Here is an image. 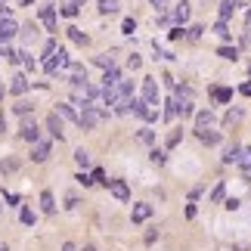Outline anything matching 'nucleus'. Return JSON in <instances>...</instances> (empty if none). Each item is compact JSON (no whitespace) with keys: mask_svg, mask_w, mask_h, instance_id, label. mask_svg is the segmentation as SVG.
<instances>
[{"mask_svg":"<svg viewBox=\"0 0 251 251\" xmlns=\"http://www.w3.org/2000/svg\"><path fill=\"white\" fill-rule=\"evenodd\" d=\"M72 93H75V100H78V102H84V109H87V105H96V100L102 96V90H100V87H93L90 81L75 84V87H72Z\"/></svg>","mask_w":251,"mask_h":251,"instance_id":"1","label":"nucleus"},{"mask_svg":"<svg viewBox=\"0 0 251 251\" xmlns=\"http://www.w3.org/2000/svg\"><path fill=\"white\" fill-rule=\"evenodd\" d=\"M130 96H133V84L130 81H121L118 87H112V90H102L105 105H121L124 100H130Z\"/></svg>","mask_w":251,"mask_h":251,"instance_id":"2","label":"nucleus"},{"mask_svg":"<svg viewBox=\"0 0 251 251\" xmlns=\"http://www.w3.org/2000/svg\"><path fill=\"white\" fill-rule=\"evenodd\" d=\"M109 118V112L100 109V105H87V109L81 112V127L84 130H93V127H100V124Z\"/></svg>","mask_w":251,"mask_h":251,"instance_id":"3","label":"nucleus"},{"mask_svg":"<svg viewBox=\"0 0 251 251\" xmlns=\"http://www.w3.org/2000/svg\"><path fill=\"white\" fill-rule=\"evenodd\" d=\"M69 65H72L69 50H62V47H59V50H56L53 56H47V59H44V72H47V75H56V72L69 69Z\"/></svg>","mask_w":251,"mask_h":251,"instance_id":"4","label":"nucleus"},{"mask_svg":"<svg viewBox=\"0 0 251 251\" xmlns=\"http://www.w3.org/2000/svg\"><path fill=\"white\" fill-rule=\"evenodd\" d=\"M133 115H137V118H143L146 124L158 121V109H155V105H149L146 100H133Z\"/></svg>","mask_w":251,"mask_h":251,"instance_id":"5","label":"nucleus"},{"mask_svg":"<svg viewBox=\"0 0 251 251\" xmlns=\"http://www.w3.org/2000/svg\"><path fill=\"white\" fill-rule=\"evenodd\" d=\"M140 100H146L149 105H155V109H158L161 96H158V84H155V78H143V93H140Z\"/></svg>","mask_w":251,"mask_h":251,"instance_id":"6","label":"nucleus"},{"mask_svg":"<svg viewBox=\"0 0 251 251\" xmlns=\"http://www.w3.org/2000/svg\"><path fill=\"white\" fill-rule=\"evenodd\" d=\"M37 16H41V22H44V28H47L50 34H56V31H59V25H56V6H53V3L41 6V13H37Z\"/></svg>","mask_w":251,"mask_h":251,"instance_id":"7","label":"nucleus"},{"mask_svg":"<svg viewBox=\"0 0 251 251\" xmlns=\"http://www.w3.org/2000/svg\"><path fill=\"white\" fill-rule=\"evenodd\" d=\"M19 133H22V140H28L34 146L37 140H41V127H37V121H31V118H25L22 121V127H19Z\"/></svg>","mask_w":251,"mask_h":251,"instance_id":"8","label":"nucleus"},{"mask_svg":"<svg viewBox=\"0 0 251 251\" xmlns=\"http://www.w3.org/2000/svg\"><path fill=\"white\" fill-rule=\"evenodd\" d=\"M16 34H19V22H16V19L13 16H9V19H0V44H3V41H13Z\"/></svg>","mask_w":251,"mask_h":251,"instance_id":"9","label":"nucleus"},{"mask_svg":"<svg viewBox=\"0 0 251 251\" xmlns=\"http://www.w3.org/2000/svg\"><path fill=\"white\" fill-rule=\"evenodd\" d=\"M189 13H192V6L186 3V0H183V3H177V6L171 9V16H165V19H171V22L183 25V22H186V19H189Z\"/></svg>","mask_w":251,"mask_h":251,"instance_id":"10","label":"nucleus"},{"mask_svg":"<svg viewBox=\"0 0 251 251\" xmlns=\"http://www.w3.org/2000/svg\"><path fill=\"white\" fill-rule=\"evenodd\" d=\"M211 124H214V112H211V109H201V112L196 115V133L211 130Z\"/></svg>","mask_w":251,"mask_h":251,"instance_id":"11","label":"nucleus"},{"mask_svg":"<svg viewBox=\"0 0 251 251\" xmlns=\"http://www.w3.org/2000/svg\"><path fill=\"white\" fill-rule=\"evenodd\" d=\"M47 130H50V133H53V137L59 140V143L65 140V130H62V118H59L56 112H53V115H47Z\"/></svg>","mask_w":251,"mask_h":251,"instance_id":"12","label":"nucleus"},{"mask_svg":"<svg viewBox=\"0 0 251 251\" xmlns=\"http://www.w3.org/2000/svg\"><path fill=\"white\" fill-rule=\"evenodd\" d=\"M50 158V140H37L31 146V161H47Z\"/></svg>","mask_w":251,"mask_h":251,"instance_id":"13","label":"nucleus"},{"mask_svg":"<svg viewBox=\"0 0 251 251\" xmlns=\"http://www.w3.org/2000/svg\"><path fill=\"white\" fill-rule=\"evenodd\" d=\"M109 192H112L118 201H127V199H130V189H127V183H124V180H112V183H109Z\"/></svg>","mask_w":251,"mask_h":251,"instance_id":"14","label":"nucleus"},{"mask_svg":"<svg viewBox=\"0 0 251 251\" xmlns=\"http://www.w3.org/2000/svg\"><path fill=\"white\" fill-rule=\"evenodd\" d=\"M69 81H72V87L87 81V69H84L81 62H72V65H69Z\"/></svg>","mask_w":251,"mask_h":251,"instance_id":"15","label":"nucleus"},{"mask_svg":"<svg viewBox=\"0 0 251 251\" xmlns=\"http://www.w3.org/2000/svg\"><path fill=\"white\" fill-rule=\"evenodd\" d=\"M149 217H152V205H146V201H140V205L130 211V220H133V224H143V220H149Z\"/></svg>","mask_w":251,"mask_h":251,"instance_id":"16","label":"nucleus"},{"mask_svg":"<svg viewBox=\"0 0 251 251\" xmlns=\"http://www.w3.org/2000/svg\"><path fill=\"white\" fill-rule=\"evenodd\" d=\"M25 90H28V78H25V75H13V78H9V93L22 96Z\"/></svg>","mask_w":251,"mask_h":251,"instance_id":"17","label":"nucleus"},{"mask_svg":"<svg viewBox=\"0 0 251 251\" xmlns=\"http://www.w3.org/2000/svg\"><path fill=\"white\" fill-rule=\"evenodd\" d=\"M124 78H121V72L118 69H112V72H105L102 75V90H112V87H118Z\"/></svg>","mask_w":251,"mask_h":251,"instance_id":"18","label":"nucleus"},{"mask_svg":"<svg viewBox=\"0 0 251 251\" xmlns=\"http://www.w3.org/2000/svg\"><path fill=\"white\" fill-rule=\"evenodd\" d=\"M41 211H44V214H56V199H53L50 189L41 192Z\"/></svg>","mask_w":251,"mask_h":251,"instance_id":"19","label":"nucleus"},{"mask_svg":"<svg viewBox=\"0 0 251 251\" xmlns=\"http://www.w3.org/2000/svg\"><path fill=\"white\" fill-rule=\"evenodd\" d=\"M56 115H59V118H65V121H78V124H81V115L75 112L69 102H59V109H56Z\"/></svg>","mask_w":251,"mask_h":251,"instance_id":"20","label":"nucleus"},{"mask_svg":"<svg viewBox=\"0 0 251 251\" xmlns=\"http://www.w3.org/2000/svg\"><path fill=\"white\" fill-rule=\"evenodd\" d=\"M65 31H69V37H72V44H78V47H87V44H90V37H87L84 31H81V28H65Z\"/></svg>","mask_w":251,"mask_h":251,"instance_id":"21","label":"nucleus"},{"mask_svg":"<svg viewBox=\"0 0 251 251\" xmlns=\"http://www.w3.org/2000/svg\"><path fill=\"white\" fill-rule=\"evenodd\" d=\"M239 155H242V146H226V152H224V165H236L239 161Z\"/></svg>","mask_w":251,"mask_h":251,"instance_id":"22","label":"nucleus"},{"mask_svg":"<svg viewBox=\"0 0 251 251\" xmlns=\"http://www.w3.org/2000/svg\"><path fill=\"white\" fill-rule=\"evenodd\" d=\"M118 9H121L118 0H100V13H102V16H115Z\"/></svg>","mask_w":251,"mask_h":251,"instance_id":"23","label":"nucleus"},{"mask_svg":"<svg viewBox=\"0 0 251 251\" xmlns=\"http://www.w3.org/2000/svg\"><path fill=\"white\" fill-rule=\"evenodd\" d=\"M239 168H242L245 174H251V146H242V155H239V161H236Z\"/></svg>","mask_w":251,"mask_h":251,"instance_id":"24","label":"nucleus"},{"mask_svg":"<svg viewBox=\"0 0 251 251\" xmlns=\"http://www.w3.org/2000/svg\"><path fill=\"white\" fill-rule=\"evenodd\" d=\"M211 96H214L217 102H229L233 100V90H226V87H211Z\"/></svg>","mask_w":251,"mask_h":251,"instance_id":"25","label":"nucleus"},{"mask_svg":"<svg viewBox=\"0 0 251 251\" xmlns=\"http://www.w3.org/2000/svg\"><path fill=\"white\" fill-rule=\"evenodd\" d=\"M96 65H100V69H105V72H112V69H115V56H112V53H100V56H96Z\"/></svg>","mask_w":251,"mask_h":251,"instance_id":"26","label":"nucleus"},{"mask_svg":"<svg viewBox=\"0 0 251 251\" xmlns=\"http://www.w3.org/2000/svg\"><path fill=\"white\" fill-rule=\"evenodd\" d=\"M196 137L205 143V146H217V143H220V133L217 130H205V133H196Z\"/></svg>","mask_w":251,"mask_h":251,"instance_id":"27","label":"nucleus"},{"mask_svg":"<svg viewBox=\"0 0 251 251\" xmlns=\"http://www.w3.org/2000/svg\"><path fill=\"white\" fill-rule=\"evenodd\" d=\"M13 112H16V115H22V118H28V115H31V102H25V100H19V102L13 105Z\"/></svg>","mask_w":251,"mask_h":251,"instance_id":"28","label":"nucleus"},{"mask_svg":"<svg viewBox=\"0 0 251 251\" xmlns=\"http://www.w3.org/2000/svg\"><path fill=\"white\" fill-rule=\"evenodd\" d=\"M217 56H224V59H239V50H236V47H220V50H217Z\"/></svg>","mask_w":251,"mask_h":251,"instance_id":"29","label":"nucleus"},{"mask_svg":"<svg viewBox=\"0 0 251 251\" xmlns=\"http://www.w3.org/2000/svg\"><path fill=\"white\" fill-rule=\"evenodd\" d=\"M75 161H78L81 168H90V152H87V149H78V152H75Z\"/></svg>","mask_w":251,"mask_h":251,"instance_id":"30","label":"nucleus"},{"mask_svg":"<svg viewBox=\"0 0 251 251\" xmlns=\"http://www.w3.org/2000/svg\"><path fill=\"white\" fill-rule=\"evenodd\" d=\"M236 121H242V109H229L224 115V124H236Z\"/></svg>","mask_w":251,"mask_h":251,"instance_id":"31","label":"nucleus"},{"mask_svg":"<svg viewBox=\"0 0 251 251\" xmlns=\"http://www.w3.org/2000/svg\"><path fill=\"white\" fill-rule=\"evenodd\" d=\"M19 220H22L25 226H31V224H34V211H31V208H22V211H19Z\"/></svg>","mask_w":251,"mask_h":251,"instance_id":"32","label":"nucleus"},{"mask_svg":"<svg viewBox=\"0 0 251 251\" xmlns=\"http://www.w3.org/2000/svg\"><path fill=\"white\" fill-rule=\"evenodd\" d=\"M90 177H93V183H102L105 189H109V183H112V180H105V174H102V168H93V174H90Z\"/></svg>","mask_w":251,"mask_h":251,"instance_id":"33","label":"nucleus"},{"mask_svg":"<svg viewBox=\"0 0 251 251\" xmlns=\"http://www.w3.org/2000/svg\"><path fill=\"white\" fill-rule=\"evenodd\" d=\"M214 34H220L224 41L229 37V28H226V22H224V19H217V22H214Z\"/></svg>","mask_w":251,"mask_h":251,"instance_id":"34","label":"nucleus"},{"mask_svg":"<svg viewBox=\"0 0 251 251\" xmlns=\"http://www.w3.org/2000/svg\"><path fill=\"white\" fill-rule=\"evenodd\" d=\"M19 168V161L16 158H3V161H0V171H3V174H13Z\"/></svg>","mask_w":251,"mask_h":251,"instance_id":"35","label":"nucleus"},{"mask_svg":"<svg viewBox=\"0 0 251 251\" xmlns=\"http://www.w3.org/2000/svg\"><path fill=\"white\" fill-rule=\"evenodd\" d=\"M149 158H152V165H165V158H168V155H165L161 149H152V152H149Z\"/></svg>","mask_w":251,"mask_h":251,"instance_id":"36","label":"nucleus"},{"mask_svg":"<svg viewBox=\"0 0 251 251\" xmlns=\"http://www.w3.org/2000/svg\"><path fill=\"white\" fill-rule=\"evenodd\" d=\"M177 115V100H168V105H165V118H174Z\"/></svg>","mask_w":251,"mask_h":251,"instance_id":"37","label":"nucleus"},{"mask_svg":"<svg viewBox=\"0 0 251 251\" xmlns=\"http://www.w3.org/2000/svg\"><path fill=\"white\" fill-rule=\"evenodd\" d=\"M121 31H124V34H133V31H137V22H133V19H124Z\"/></svg>","mask_w":251,"mask_h":251,"instance_id":"38","label":"nucleus"},{"mask_svg":"<svg viewBox=\"0 0 251 251\" xmlns=\"http://www.w3.org/2000/svg\"><path fill=\"white\" fill-rule=\"evenodd\" d=\"M211 201H224V183H217L214 192H211Z\"/></svg>","mask_w":251,"mask_h":251,"instance_id":"39","label":"nucleus"},{"mask_svg":"<svg viewBox=\"0 0 251 251\" xmlns=\"http://www.w3.org/2000/svg\"><path fill=\"white\" fill-rule=\"evenodd\" d=\"M31 31H34V25H28V28H22V37H25V44H34V41H37V37H34Z\"/></svg>","mask_w":251,"mask_h":251,"instance_id":"40","label":"nucleus"},{"mask_svg":"<svg viewBox=\"0 0 251 251\" xmlns=\"http://www.w3.org/2000/svg\"><path fill=\"white\" fill-rule=\"evenodd\" d=\"M62 16L75 19V16H78V3H69V6H62Z\"/></svg>","mask_w":251,"mask_h":251,"instance_id":"41","label":"nucleus"},{"mask_svg":"<svg viewBox=\"0 0 251 251\" xmlns=\"http://www.w3.org/2000/svg\"><path fill=\"white\" fill-rule=\"evenodd\" d=\"M75 180H78L81 186H90V183H93V177H90V174H84V171H81V174H78V177H75Z\"/></svg>","mask_w":251,"mask_h":251,"instance_id":"42","label":"nucleus"},{"mask_svg":"<svg viewBox=\"0 0 251 251\" xmlns=\"http://www.w3.org/2000/svg\"><path fill=\"white\" fill-rule=\"evenodd\" d=\"M6 205H19V201H22V199H19V192H6Z\"/></svg>","mask_w":251,"mask_h":251,"instance_id":"43","label":"nucleus"},{"mask_svg":"<svg viewBox=\"0 0 251 251\" xmlns=\"http://www.w3.org/2000/svg\"><path fill=\"white\" fill-rule=\"evenodd\" d=\"M177 143H180V130H174L171 137H168V149H174V146H177Z\"/></svg>","mask_w":251,"mask_h":251,"instance_id":"44","label":"nucleus"},{"mask_svg":"<svg viewBox=\"0 0 251 251\" xmlns=\"http://www.w3.org/2000/svg\"><path fill=\"white\" fill-rule=\"evenodd\" d=\"M22 62H25V69H28V72H34V59H31L28 53H22Z\"/></svg>","mask_w":251,"mask_h":251,"instance_id":"45","label":"nucleus"},{"mask_svg":"<svg viewBox=\"0 0 251 251\" xmlns=\"http://www.w3.org/2000/svg\"><path fill=\"white\" fill-rule=\"evenodd\" d=\"M140 140L143 143H152V140H155V133H152V130H140Z\"/></svg>","mask_w":251,"mask_h":251,"instance_id":"46","label":"nucleus"},{"mask_svg":"<svg viewBox=\"0 0 251 251\" xmlns=\"http://www.w3.org/2000/svg\"><path fill=\"white\" fill-rule=\"evenodd\" d=\"M65 208H69V211L78 208V196H69V199H65Z\"/></svg>","mask_w":251,"mask_h":251,"instance_id":"47","label":"nucleus"},{"mask_svg":"<svg viewBox=\"0 0 251 251\" xmlns=\"http://www.w3.org/2000/svg\"><path fill=\"white\" fill-rule=\"evenodd\" d=\"M201 31H205V28H201V25H192V28H189V31H186V34H189V37H199Z\"/></svg>","mask_w":251,"mask_h":251,"instance_id":"48","label":"nucleus"},{"mask_svg":"<svg viewBox=\"0 0 251 251\" xmlns=\"http://www.w3.org/2000/svg\"><path fill=\"white\" fill-rule=\"evenodd\" d=\"M127 62H130V69H140V62H143V59H140V56H137V53H133V56H130V59H127Z\"/></svg>","mask_w":251,"mask_h":251,"instance_id":"49","label":"nucleus"},{"mask_svg":"<svg viewBox=\"0 0 251 251\" xmlns=\"http://www.w3.org/2000/svg\"><path fill=\"white\" fill-rule=\"evenodd\" d=\"M6 133V124H3V109H0V137Z\"/></svg>","mask_w":251,"mask_h":251,"instance_id":"50","label":"nucleus"},{"mask_svg":"<svg viewBox=\"0 0 251 251\" xmlns=\"http://www.w3.org/2000/svg\"><path fill=\"white\" fill-rule=\"evenodd\" d=\"M62 251H78V245H75V242H65V245H62Z\"/></svg>","mask_w":251,"mask_h":251,"instance_id":"51","label":"nucleus"},{"mask_svg":"<svg viewBox=\"0 0 251 251\" xmlns=\"http://www.w3.org/2000/svg\"><path fill=\"white\" fill-rule=\"evenodd\" d=\"M242 93H248V96H251V84H245V87H242Z\"/></svg>","mask_w":251,"mask_h":251,"instance_id":"52","label":"nucleus"},{"mask_svg":"<svg viewBox=\"0 0 251 251\" xmlns=\"http://www.w3.org/2000/svg\"><path fill=\"white\" fill-rule=\"evenodd\" d=\"M84 251H96V245H84Z\"/></svg>","mask_w":251,"mask_h":251,"instance_id":"53","label":"nucleus"},{"mask_svg":"<svg viewBox=\"0 0 251 251\" xmlns=\"http://www.w3.org/2000/svg\"><path fill=\"white\" fill-rule=\"evenodd\" d=\"M72 3H78V6H81V3H84V0H72Z\"/></svg>","mask_w":251,"mask_h":251,"instance_id":"54","label":"nucleus"},{"mask_svg":"<svg viewBox=\"0 0 251 251\" xmlns=\"http://www.w3.org/2000/svg\"><path fill=\"white\" fill-rule=\"evenodd\" d=\"M248 25H251V9H248Z\"/></svg>","mask_w":251,"mask_h":251,"instance_id":"55","label":"nucleus"},{"mask_svg":"<svg viewBox=\"0 0 251 251\" xmlns=\"http://www.w3.org/2000/svg\"><path fill=\"white\" fill-rule=\"evenodd\" d=\"M19 3H31V0H19Z\"/></svg>","mask_w":251,"mask_h":251,"instance_id":"56","label":"nucleus"},{"mask_svg":"<svg viewBox=\"0 0 251 251\" xmlns=\"http://www.w3.org/2000/svg\"><path fill=\"white\" fill-rule=\"evenodd\" d=\"M3 3H9V0H0V6H3Z\"/></svg>","mask_w":251,"mask_h":251,"instance_id":"57","label":"nucleus"}]
</instances>
